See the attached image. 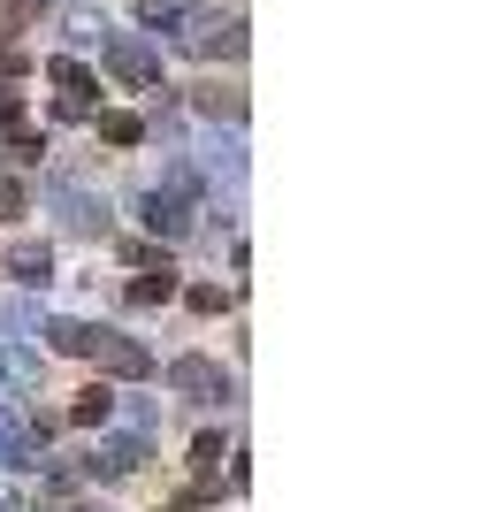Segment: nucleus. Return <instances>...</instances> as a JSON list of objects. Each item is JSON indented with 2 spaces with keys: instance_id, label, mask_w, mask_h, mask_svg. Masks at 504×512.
Instances as JSON below:
<instances>
[{
  "instance_id": "obj_1",
  "label": "nucleus",
  "mask_w": 504,
  "mask_h": 512,
  "mask_svg": "<svg viewBox=\"0 0 504 512\" xmlns=\"http://www.w3.org/2000/svg\"><path fill=\"white\" fill-rule=\"evenodd\" d=\"M138 222H146L161 245H184V237L199 230V169H191V161H168L161 184L138 192Z\"/></svg>"
},
{
  "instance_id": "obj_2",
  "label": "nucleus",
  "mask_w": 504,
  "mask_h": 512,
  "mask_svg": "<svg viewBox=\"0 0 504 512\" xmlns=\"http://www.w3.org/2000/svg\"><path fill=\"white\" fill-rule=\"evenodd\" d=\"M168 390L184 398V406H237V375L207 352H184V360H168Z\"/></svg>"
},
{
  "instance_id": "obj_3",
  "label": "nucleus",
  "mask_w": 504,
  "mask_h": 512,
  "mask_svg": "<svg viewBox=\"0 0 504 512\" xmlns=\"http://www.w3.org/2000/svg\"><path fill=\"white\" fill-rule=\"evenodd\" d=\"M146 459H153V436H146V428H130V436H100V451L69 459V474H77V482H130Z\"/></svg>"
},
{
  "instance_id": "obj_4",
  "label": "nucleus",
  "mask_w": 504,
  "mask_h": 512,
  "mask_svg": "<svg viewBox=\"0 0 504 512\" xmlns=\"http://www.w3.org/2000/svg\"><path fill=\"white\" fill-rule=\"evenodd\" d=\"M100 62L123 77L130 92H161V46L146 31H100Z\"/></svg>"
},
{
  "instance_id": "obj_5",
  "label": "nucleus",
  "mask_w": 504,
  "mask_h": 512,
  "mask_svg": "<svg viewBox=\"0 0 504 512\" xmlns=\"http://www.w3.org/2000/svg\"><path fill=\"white\" fill-rule=\"evenodd\" d=\"M46 85H54V115H62V123H92V107H100V77H92L77 54H54V62H46Z\"/></svg>"
},
{
  "instance_id": "obj_6",
  "label": "nucleus",
  "mask_w": 504,
  "mask_h": 512,
  "mask_svg": "<svg viewBox=\"0 0 504 512\" xmlns=\"http://www.w3.org/2000/svg\"><path fill=\"white\" fill-rule=\"evenodd\" d=\"M84 360H100V375H107V383H146V375H153V352H146L138 337H123V329H100Z\"/></svg>"
},
{
  "instance_id": "obj_7",
  "label": "nucleus",
  "mask_w": 504,
  "mask_h": 512,
  "mask_svg": "<svg viewBox=\"0 0 504 512\" xmlns=\"http://www.w3.org/2000/svg\"><path fill=\"white\" fill-rule=\"evenodd\" d=\"M46 192H54V207H62V222L77 237H107V199L84 192V184H69V176H46Z\"/></svg>"
},
{
  "instance_id": "obj_8",
  "label": "nucleus",
  "mask_w": 504,
  "mask_h": 512,
  "mask_svg": "<svg viewBox=\"0 0 504 512\" xmlns=\"http://www.w3.org/2000/svg\"><path fill=\"white\" fill-rule=\"evenodd\" d=\"M191 490L184 497H199V505H207V497H222V428H199V436H191Z\"/></svg>"
},
{
  "instance_id": "obj_9",
  "label": "nucleus",
  "mask_w": 504,
  "mask_h": 512,
  "mask_svg": "<svg viewBox=\"0 0 504 512\" xmlns=\"http://www.w3.org/2000/svg\"><path fill=\"white\" fill-rule=\"evenodd\" d=\"M0 276H16L23 291H46V283H54V245L16 237V245H8V260H0Z\"/></svg>"
},
{
  "instance_id": "obj_10",
  "label": "nucleus",
  "mask_w": 504,
  "mask_h": 512,
  "mask_svg": "<svg viewBox=\"0 0 504 512\" xmlns=\"http://www.w3.org/2000/svg\"><path fill=\"white\" fill-rule=\"evenodd\" d=\"M176 283H184V276H176V260H153V268H138V276L123 283V306H168V299H176Z\"/></svg>"
},
{
  "instance_id": "obj_11",
  "label": "nucleus",
  "mask_w": 504,
  "mask_h": 512,
  "mask_svg": "<svg viewBox=\"0 0 504 512\" xmlns=\"http://www.w3.org/2000/svg\"><path fill=\"white\" fill-rule=\"evenodd\" d=\"M115 406H123V390L100 375V383H84V390H77V406H69L62 421H69V428H107V421H115Z\"/></svg>"
},
{
  "instance_id": "obj_12",
  "label": "nucleus",
  "mask_w": 504,
  "mask_h": 512,
  "mask_svg": "<svg viewBox=\"0 0 504 512\" xmlns=\"http://www.w3.org/2000/svg\"><path fill=\"white\" fill-rule=\"evenodd\" d=\"M0 467H39V444H31V421L16 406H0Z\"/></svg>"
},
{
  "instance_id": "obj_13",
  "label": "nucleus",
  "mask_w": 504,
  "mask_h": 512,
  "mask_svg": "<svg viewBox=\"0 0 504 512\" xmlns=\"http://www.w3.org/2000/svg\"><path fill=\"white\" fill-rule=\"evenodd\" d=\"M92 130H100L107 146H146V138H153V123H146V115H130V107H92Z\"/></svg>"
},
{
  "instance_id": "obj_14",
  "label": "nucleus",
  "mask_w": 504,
  "mask_h": 512,
  "mask_svg": "<svg viewBox=\"0 0 504 512\" xmlns=\"http://www.w3.org/2000/svg\"><path fill=\"white\" fill-rule=\"evenodd\" d=\"M92 337H100V321H77V314H54V321H46V352H62V360H84Z\"/></svg>"
},
{
  "instance_id": "obj_15",
  "label": "nucleus",
  "mask_w": 504,
  "mask_h": 512,
  "mask_svg": "<svg viewBox=\"0 0 504 512\" xmlns=\"http://www.w3.org/2000/svg\"><path fill=\"white\" fill-rule=\"evenodd\" d=\"M191 107H199V115H207V123H245V92H237V85H199V92H191Z\"/></svg>"
},
{
  "instance_id": "obj_16",
  "label": "nucleus",
  "mask_w": 504,
  "mask_h": 512,
  "mask_svg": "<svg viewBox=\"0 0 504 512\" xmlns=\"http://www.w3.org/2000/svg\"><path fill=\"white\" fill-rule=\"evenodd\" d=\"M0 153H8V161H16V169H39L46 161V130H0Z\"/></svg>"
},
{
  "instance_id": "obj_17",
  "label": "nucleus",
  "mask_w": 504,
  "mask_h": 512,
  "mask_svg": "<svg viewBox=\"0 0 504 512\" xmlns=\"http://www.w3.org/2000/svg\"><path fill=\"white\" fill-rule=\"evenodd\" d=\"M176 299H184V306H191V314H199V321L230 314V291H222V283H176Z\"/></svg>"
},
{
  "instance_id": "obj_18",
  "label": "nucleus",
  "mask_w": 504,
  "mask_h": 512,
  "mask_svg": "<svg viewBox=\"0 0 504 512\" xmlns=\"http://www.w3.org/2000/svg\"><path fill=\"white\" fill-rule=\"evenodd\" d=\"M31 214V184L23 176H0V222H23Z\"/></svg>"
},
{
  "instance_id": "obj_19",
  "label": "nucleus",
  "mask_w": 504,
  "mask_h": 512,
  "mask_svg": "<svg viewBox=\"0 0 504 512\" xmlns=\"http://www.w3.org/2000/svg\"><path fill=\"white\" fill-rule=\"evenodd\" d=\"M0 77H8V85H16V77H31V54H23L16 39H0Z\"/></svg>"
},
{
  "instance_id": "obj_20",
  "label": "nucleus",
  "mask_w": 504,
  "mask_h": 512,
  "mask_svg": "<svg viewBox=\"0 0 504 512\" xmlns=\"http://www.w3.org/2000/svg\"><path fill=\"white\" fill-rule=\"evenodd\" d=\"M16 123H23V92L0 77V130H16Z\"/></svg>"
},
{
  "instance_id": "obj_21",
  "label": "nucleus",
  "mask_w": 504,
  "mask_h": 512,
  "mask_svg": "<svg viewBox=\"0 0 504 512\" xmlns=\"http://www.w3.org/2000/svg\"><path fill=\"white\" fill-rule=\"evenodd\" d=\"M153 512H199V497H168V505H153Z\"/></svg>"
}]
</instances>
